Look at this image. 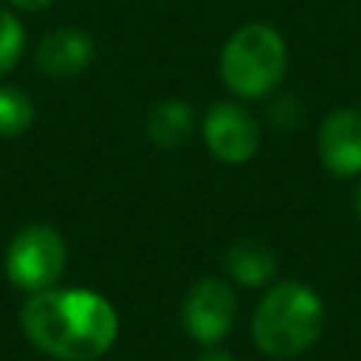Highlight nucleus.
Returning a JSON list of instances; mask_svg holds the SVG:
<instances>
[{
  "label": "nucleus",
  "mask_w": 361,
  "mask_h": 361,
  "mask_svg": "<svg viewBox=\"0 0 361 361\" xmlns=\"http://www.w3.org/2000/svg\"><path fill=\"white\" fill-rule=\"evenodd\" d=\"M322 166L336 178H353L361 172V113L353 107H336L324 116L316 135Z\"/></svg>",
  "instance_id": "0eeeda50"
},
{
  "label": "nucleus",
  "mask_w": 361,
  "mask_h": 361,
  "mask_svg": "<svg viewBox=\"0 0 361 361\" xmlns=\"http://www.w3.org/2000/svg\"><path fill=\"white\" fill-rule=\"evenodd\" d=\"M65 243L51 226H25L14 234L6 251V274L14 288L37 293L51 288L65 271Z\"/></svg>",
  "instance_id": "20e7f679"
},
{
  "label": "nucleus",
  "mask_w": 361,
  "mask_h": 361,
  "mask_svg": "<svg viewBox=\"0 0 361 361\" xmlns=\"http://www.w3.org/2000/svg\"><path fill=\"white\" fill-rule=\"evenodd\" d=\"M54 0H11V6L23 8V11H42L45 6H51Z\"/></svg>",
  "instance_id": "ddd939ff"
},
{
  "label": "nucleus",
  "mask_w": 361,
  "mask_h": 361,
  "mask_svg": "<svg viewBox=\"0 0 361 361\" xmlns=\"http://www.w3.org/2000/svg\"><path fill=\"white\" fill-rule=\"evenodd\" d=\"M237 319V296L228 282L206 276L195 282L180 307V322L197 344H217Z\"/></svg>",
  "instance_id": "39448f33"
},
{
  "label": "nucleus",
  "mask_w": 361,
  "mask_h": 361,
  "mask_svg": "<svg viewBox=\"0 0 361 361\" xmlns=\"http://www.w3.org/2000/svg\"><path fill=\"white\" fill-rule=\"evenodd\" d=\"M192 127H195V113L180 99H164L147 116V135L161 149L180 147L192 135Z\"/></svg>",
  "instance_id": "9d476101"
},
{
  "label": "nucleus",
  "mask_w": 361,
  "mask_h": 361,
  "mask_svg": "<svg viewBox=\"0 0 361 361\" xmlns=\"http://www.w3.org/2000/svg\"><path fill=\"white\" fill-rule=\"evenodd\" d=\"M223 262H226L228 276L234 282L245 285V288H259V285L271 282L274 274H276L274 251L265 248L262 243H254V240H237V243H231Z\"/></svg>",
  "instance_id": "1a4fd4ad"
},
{
  "label": "nucleus",
  "mask_w": 361,
  "mask_h": 361,
  "mask_svg": "<svg viewBox=\"0 0 361 361\" xmlns=\"http://www.w3.org/2000/svg\"><path fill=\"white\" fill-rule=\"evenodd\" d=\"M324 327V305L313 288L296 279L276 282L254 310L251 336L271 358H296L316 344Z\"/></svg>",
  "instance_id": "f03ea898"
},
{
  "label": "nucleus",
  "mask_w": 361,
  "mask_h": 361,
  "mask_svg": "<svg viewBox=\"0 0 361 361\" xmlns=\"http://www.w3.org/2000/svg\"><path fill=\"white\" fill-rule=\"evenodd\" d=\"M31 118H34V104L28 93L11 85H0V135L11 138L25 133Z\"/></svg>",
  "instance_id": "9b49d317"
},
{
  "label": "nucleus",
  "mask_w": 361,
  "mask_h": 361,
  "mask_svg": "<svg viewBox=\"0 0 361 361\" xmlns=\"http://www.w3.org/2000/svg\"><path fill=\"white\" fill-rule=\"evenodd\" d=\"M355 212H358V217H361V183H358V189H355Z\"/></svg>",
  "instance_id": "2eb2a0df"
},
{
  "label": "nucleus",
  "mask_w": 361,
  "mask_h": 361,
  "mask_svg": "<svg viewBox=\"0 0 361 361\" xmlns=\"http://www.w3.org/2000/svg\"><path fill=\"white\" fill-rule=\"evenodd\" d=\"M23 48H25V31L20 20L11 11L0 8V76L20 62Z\"/></svg>",
  "instance_id": "f8f14e48"
},
{
  "label": "nucleus",
  "mask_w": 361,
  "mask_h": 361,
  "mask_svg": "<svg viewBox=\"0 0 361 361\" xmlns=\"http://www.w3.org/2000/svg\"><path fill=\"white\" fill-rule=\"evenodd\" d=\"M197 361H237V358L226 350H206V353L197 355Z\"/></svg>",
  "instance_id": "4468645a"
},
{
  "label": "nucleus",
  "mask_w": 361,
  "mask_h": 361,
  "mask_svg": "<svg viewBox=\"0 0 361 361\" xmlns=\"http://www.w3.org/2000/svg\"><path fill=\"white\" fill-rule=\"evenodd\" d=\"M93 59V39L82 28H56L37 48V68L51 79H71L82 73Z\"/></svg>",
  "instance_id": "6e6552de"
},
{
  "label": "nucleus",
  "mask_w": 361,
  "mask_h": 361,
  "mask_svg": "<svg viewBox=\"0 0 361 361\" xmlns=\"http://www.w3.org/2000/svg\"><path fill=\"white\" fill-rule=\"evenodd\" d=\"M288 48L276 28L248 23L237 28L220 51V76L240 99L268 96L285 76Z\"/></svg>",
  "instance_id": "7ed1b4c3"
},
{
  "label": "nucleus",
  "mask_w": 361,
  "mask_h": 361,
  "mask_svg": "<svg viewBox=\"0 0 361 361\" xmlns=\"http://www.w3.org/2000/svg\"><path fill=\"white\" fill-rule=\"evenodd\" d=\"M28 341L59 361H93L118 336L116 307L85 288H45L31 293L20 310Z\"/></svg>",
  "instance_id": "f257e3e1"
},
{
  "label": "nucleus",
  "mask_w": 361,
  "mask_h": 361,
  "mask_svg": "<svg viewBox=\"0 0 361 361\" xmlns=\"http://www.w3.org/2000/svg\"><path fill=\"white\" fill-rule=\"evenodd\" d=\"M203 138L214 158L245 164L259 147V124L243 104L214 102L203 116Z\"/></svg>",
  "instance_id": "423d86ee"
}]
</instances>
